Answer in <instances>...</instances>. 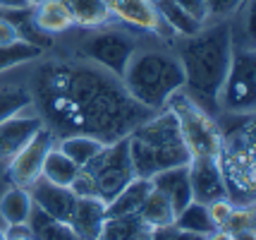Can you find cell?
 <instances>
[{
	"instance_id": "cell-31",
	"label": "cell",
	"mask_w": 256,
	"mask_h": 240,
	"mask_svg": "<svg viewBox=\"0 0 256 240\" xmlns=\"http://www.w3.org/2000/svg\"><path fill=\"white\" fill-rule=\"evenodd\" d=\"M246 0H206V10L208 17H230L244 5Z\"/></svg>"
},
{
	"instance_id": "cell-21",
	"label": "cell",
	"mask_w": 256,
	"mask_h": 240,
	"mask_svg": "<svg viewBox=\"0 0 256 240\" xmlns=\"http://www.w3.org/2000/svg\"><path fill=\"white\" fill-rule=\"evenodd\" d=\"M34 209L32 194L24 187H10L0 199V216L8 226H24Z\"/></svg>"
},
{
	"instance_id": "cell-30",
	"label": "cell",
	"mask_w": 256,
	"mask_h": 240,
	"mask_svg": "<svg viewBox=\"0 0 256 240\" xmlns=\"http://www.w3.org/2000/svg\"><path fill=\"white\" fill-rule=\"evenodd\" d=\"M206 209H208V216H211L213 226H216V228H223L225 221H228L230 214H232L234 204L228 199V197H220V199H216L211 204H206Z\"/></svg>"
},
{
	"instance_id": "cell-3",
	"label": "cell",
	"mask_w": 256,
	"mask_h": 240,
	"mask_svg": "<svg viewBox=\"0 0 256 240\" xmlns=\"http://www.w3.org/2000/svg\"><path fill=\"white\" fill-rule=\"evenodd\" d=\"M127 139L136 178H154L166 168L187 166L192 161L190 149L180 132L178 118L170 108H160L151 118H146L142 125H136L127 135Z\"/></svg>"
},
{
	"instance_id": "cell-43",
	"label": "cell",
	"mask_w": 256,
	"mask_h": 240,
	"mask_svg": "<svg viewBox=\"0 0 256 240\" xmlns=\"http://www.w3.org/2000/svg\"><path fill=\"white\" fill-rule=\"evenodd\" d=\"M0 240H8V235H5V230H0Z\"/></svg>"
},
{
	"instance_id": "cell-34",
	"label": "cell",
	"mask_w": 256,
	"mask_h": 240,
	"mask_svg": "<svg viewBox=\"0 0 256 240\" xmlns=\"http://www.w3.org/2000/svg\"><path fill=\"white\" fill-rule=\"evenodd\" d=\"M22 36L17 32V27L8 20V17H0V46H8V44H14L20 41Z\"/></svg>"
},
{
	"instance_id": "cell-39",
	"label": "cell",
	"mask_w": 256,
	"mask_h": 240,
	"mask_svg": "<svg viewBox=\"0 0 256 240\" xmlns=\"http://www.w3.org/2000/svg\"><path fill=\"white\" fill-rule=\"evenodd\" d=\"M206 240H232V233H230V230H225V228H216V230H211V233L206 235Z\"/></svg>"
},
{
	"instance_id": "cell-16",
	"label": "cell",
	"mask_w": 256,
	"mask_h": 240,
	"mask_svg": "<svg viewBox=\"0 0 256 240\" xmlns=\"http://www.w3.org/2000/svg\"><path fill=\"white\" fill-rule=\"evenodd\" d=\"M106 221V202L98 197H77L70 226L77 230L79 238L96 240Z\"/></svg>"
},
{
	"instance_id": "cell-15",
	"label": "cell",
	"mask_w": 256,
	"mask_h": 240,
	"mask_svg": "<svg viewBox=\"0 0 256 240\" xmlns=\"http://www.w3.org/2000/svg\"><path fill=\"white\" fill-rule=\"evenodd\" d=\"M151 183L156 190L166 194L170 199V204L175 209V216L184 206L190 204L192 199V185H190V168L187 166H175V168H166V171L156 173L151 178Z\"/></svg>"
},
{
	"instance_id": "cell-28",
	"label": "cell",
	"mask_w": 256,
	"mask_h": 240,
	"mask_svg": "<svg viewBox=\"0 0 256 240\" xmlns=\"http://www.w3.org/2000/svg\"><path fill=\"white\" fill-rule=\"evenodd\" d=\"M44 48L34 46L29 41H14V44H8V46H0V72L10 68H17V65H24V63H32L36 58H41Z\"/></svg>"
},
{
	"instance_id": "cell-5",
	"label": "cell",
	"mask_w": 256,
	"mask_h": 240,
	"mask_svg": "<svg viewBox=\"0 0 256 240\" xmlns=\"http://www.w3.org/2000/svg\"><path fill=\"white\" fill-rule=\"evenodd\" d=\"M120 80L134 101L154 113L166 108L175 92L184 89L180 58L170 51H136Z\"/></svg>"
},
{
	"instance_id": "cell-26",
	"label": "cell",
	"mask_w": 256,
	"mask_h": 240,
	"mask_svg": "<svg viewBox=\"0 0 256 240\" xmlns=\"http://www.w3.org/2000/svg\"><path fill=\"white\" fill-rule=\"evenodd\" d=\"M172 228L192 230V233H204V235H208L211 230H216V226H213L211 216H208L206 204H201V202H194V199H192L190 204L184 206L178 216H175Z\"/></svg>"
},
{
	"instance_id": "cell-41",
	"label": "cell",
	"mask_w": 256,
	"mask_h": 240,
	"mask_svg": "<svg viewBox=\"0 0 256 240\" xmlns=\"http://www.w3.org/2000/svg\"><path fill=\"white\" fill-rule=\"evenodd\" d=\"M232 240H256V235H254V228L237 230V233H232Z\"/></svg>"
},
{
	"instance_id": "cell-32",
	"label": "cell",
	"mask_w": 256,
	"mask_h": 240,
	"mask_svg": "<svg viewBox=\"0 0 256 240\" xmlns=\"http://www.w3.org/2000/svg\"><path fill=\"white\" fill-rule=\"evenodd\" d=\"M70 190L74 197H98L96 194V185L91 180V175L84 168H79V173L74 175V180L70 183Z\"/></svg>"
},
{
	"instance_id": "cell-12",
	"label": "cell",
	"mask_w": 256,
	"mask_h": 240,
	"mask_svg": "<svg viewBox=\"0 0 256 240\" xmlns=\"http://www.w3.org/2000/svg\"><path fill=\"white\" fill-rule=\"evenodd\" d=\"M187 168H190V185L194 202L211 204L220 197H228L223 183V171H220V159H216V156H192Z\"/></svg>"
},
{
	"instance_id": "cell-20",
	"label": "cell",
	"mask_w": 256,
	"mask_h": 240,
	"mask_svg": "<svg viewBox=\"0 0 256 240\" xmlns=\"http://www.w3.org/2000/svg\"><path fill=\"white\" fill-rule=\"evenodd\" d=\"M34 24L44 32V34H62L70 27H74L70 12L65 10V5L60 0H48V3H41L36 5L34 10Z\"/></svg>"
},
{
	"instance_id": "cell-38",
	"label": "cell",
	"mask_w": 256,
	"mask_h": 240,
	"mask_svg": "<svg viewBox=\"0 0 256 240\" xmlns=\"http://www.w3.org/2000/svg\"><path fill=\"white\" fill-rule=\"evenodd\" d=\"M26 0H0V10H26Z\"/></svg>"
},
{
	"instance_id": "cell-24",
	"label": "cell",
	"mask_w": 256,
	"mask_h": 240,
	"mask_svg": "<svg viewBox=\"0 0 256 240\" xmlns=\"http://www.w3.org/2000/svg\"><path fill=\"white\" fill-rule=\"evenodd\" d=\"M151 3H154L156 12L160 15V20H163L178 36H192L204 27V24H199L194 17H190L175 0H151Z\"/></svg>"
},
{
	"instance_id": "cell-27",
	"label": "cell",
	"mask_w": 256,
	"mask_h": 240,
	"mask_svg": "<svg viewBox=\"0 0 256 240\" xmlns=\"http://www.w3.org/2000/svg\"><path fill=\"white\" fill-rule=\"evenodd\" d=\"M29 106H34L32 92L20 84H2L0 87V123L12 115L24 113Z\"/></svg>"
},
{
	"instance_id": "cell-4",
	"label": "cell",
	"mask_w": 256,
	"mask_h": 240,
	"mask_svg": "<svg viewBox=\"0 0 256 240\" xmlns=\"http://www.w3.org/2000/svg\"><path fill=\"white\" fill-rule=\"evenodd\" d=\"M218 127L223 135L220 171L225 194L234 206H254V113H228Z\"/></svg>"
},
{
	"instance_id": "cell-25",
	"label": "cell",
	"mask_w": 256,
	"mask_h": 240,
	"mask_svg": "<svg viewBox=\"0 0 256 240\" xmlns=\"http://www.w3.org/2000/svg\"><path fill=\"white\" fill-rule=\"evenodd\" d=\"M56 147L82 168V166H86L106 144H103L100 139L91 137V135H67V137H60V142H56Z\"/></svg>"
},
{
	"instance_id": "cell-23",
	"label": "cell",
	"mask_w": 256,
	"mask_h": 240,
	"mask_svg": "<svg viewBox=\"0 0 256 240\" xmlns=\"http://www.w3.org/2000/svg\"><path fill=\"white\" fill-rule=\"evenodd\" d=\"M136 216L142 218L144 223H148L151 228H160V226H172L175 223V209H172V204H170V199L166 194L154 187L148 192V197L144 199V204H142Z\"/></svg>"
},
{
	"instance_id": "cell-13",
	"label": "cell",
	"mask_w": 256,
	"mask_h": 240,
	"mask_svg": "<svg viewBox=\"0 0 256 240\" xmlns=\"http://www.w3.org/2000/svg\"><path fill=\"white\" fill-rule=\"evenodd\" d=\"M32 194L34 206H38L41 211H46L48 216L58 218V221H65L70 223L72 211H74V202L77 197L72 194L70 187H60V185L48 183L46 178H38L32 187H26Z\"/></svg>"
},
{
	"instance_id": "cell-35",
	"label": "cell",
	"mask_w": 256,
	"mask_h": 240,
	"mask_svg": "<svg viewBox=\"0 0 256 240\" xmlns=\"http://www.w3.org/2000/svg\"><path fill=\"white\" fill-rule=\"evenodd\" d=\"M5 235H8V240H34L32 230H29L26 223H24V226H10V230H8Z\"/></svg>"
},
{
	"instance_id": "cell-40",
	"label": "cell",
	"mask_w": 256,
	"mask_h": 240,
	"mask_svg": "<svg viewBox=\"0 0 256 240\" xmlns=\"http://www.w3.org/2000/svg\"><path fill=\"white\" fill-rule=\"evenodd\" d=\"M148 235H151V226H148V223H144L142 228L134 233L132 238H127V240H148Z\"/></svg>"
},
{
	"instance_id": "cell-19",
	"label": "cell",
	"mask_w": 256,
	"mask_h": 240,
	"mask_svg": "<svg viewBox=\"0 0 256 240\" xmlns=\"http://www.w3.org/2000/svg\"><path fill=\"white\" fill-rule=\"evenodd\" d=\"M60 3L70 12L72 22L79 24V27L96 29V27H103V24H108L112 20L106 0H60Z\"/></svg>"
},
{
	"instance_id": "cell-11",
	"label": "cell",
	"mask_w": 256,
	"mask_h": 240,
	"mask_svg": "<svg viewBox=\"0 0 256 240\" xmlns=\"http://www.w3.org/2000/svg\"><path fill=\"white\" fill-rule=\"evenodd\" d=\"M106 5H108L112 17L124 24H132L136 29L151 32V34L163 36V39H175L178 36L160 20V15L156 12L151 0H106Z\"/></svg>"
},
{
	"instance_id": "cell-9",
	"label": "cell",
	"mask_w": 256,
	"mask_h": 240,
	"mask_svg": "<svg viewBox=\"0 0 256 240\" xmlns=\"http://www.w3.org/2000/svg\"><path fill=\"white\" fill-rule=\"evenodd\" d=\"M139 51L136 39L120 29H98L79 44V58L122 77L127 63Z\"/></svg>"
},
{
	"instance_id": "cell-10",
	"label": "cell",
	"mask_w": 256,
	"mask_h": 240,
	"mask_svg": "<svg viewBox=\"0 0 256 240\" xmlns=\"http://www.w3.org/2000/svg\"><path fill=\"white\" fill-rule=\"evenodd\" d=\"M53 147H56V135L44 125L10 159V171H8L10 183L14 185V187H24V190H26V187H32V185L41 178L44 159H46V154H48Z\"/></svg>"
},
{
	"instance_id": "cell-2",
	"label": "cell",
	"mask_w": 256,
	"mask_h": 240,
	"mask_svg": "<svg viewBox=\"0 0 256 240\" xmlns=\"http://www.w3.org/2000/svg\"><path fill=\"white\" fill-rule=\"evenodd\" d=\"M178 53L182 72H184V89L192 101L201 106L206 113H216L220 87L225 82L230 58H232V27L228 22L201 27L196 34L180 36Z\"/></svg>"
},
{
	"instance_id": "cell-36",
	"label": "cell",
	"mask_w": 256,
	"mask_h": 240,
	"mask_svg": "<svg viewBox=\"0 0 256 240\" xmlns=\"http://www.w3.org/2000/svg\"><path fill=\"white\" fill-rule=\"evenodd\" d=\"M172 233H175V228H172V226L151 228V235H148V240H172Z\"/></svg>"
},
{
	"instance_id": "cell-33",
	"label": "cell",
	"mask_w": 256,
	"mask_h": 240,
	"mask_svg": "<svg viewBox=\"0 0 256 240\" xmlns=\"http://www.w3.org/2000/svg\"><path fill=\"white\" fill-rule=\"evenodd\" d=\"M182 10L187 12L190 17H194L199 24H204L208 20V10H206V0H175Z\"/></svg>"
},
{
	"instance_id": "cell-42",
	"label": "cell",
	"mask_w": 256,
	"mask_h": 240,
	"mask_svg": "<svg viewBox=\"0 0 256 240\" xmlns=\"http://www.w3.org/2000/svg\"><path fill=\"white\" fill-rule=\"evenodd\" d=\"M41 3H48V0H26L29 8H36V5H41Z\"/></svg>"
},
{
	"instance_id": "cell-17",
	"label": "cell",
	"mask_w": 256,
	"mask_h": 240,
	"mask_svg": "<svg viewBox=\"0 0 256 240\" xmlns=\"http://www.w3.org/2000/svg\"><path fill=\"white\" fill-rule=\"evenodd\" d=\"M151 190H154L151 178H134L124 190H120V192L115 194L110 202L106 204V218H110V216H136Z\"/></svg>"
},
{
	"instance_id": "cell-1",
	"label": "cell",
	"mask_w": 256,
	"mask_h": 240,
	"mask_svg": "<svg viewBox=\"0 0 256 240\" xmlns=\"http://www.w3.org/2000/svg\"><path fill=\"white\" fill-rule=\"evenodd\" d=\"M38 118L56 135H91L103 144L122 139L154 111L136 103L122 80L86 60L46 63L32 80Z\"/></svg>"
},
{
	"instance_id": "cell-7",
	"label": "cell",
	"mask_w": 256,
	"mask_h": 240,
	"mask_svg": "<svg viewBox=\"0 0 256 240\" xmlns=\"http://www.w3.org/2000/svg\"><path fill=\"white\" fill-rule=\"evenodd\" d=\"M82 168L91 175V180L96 185L98 199H103L108 204L115 194L120 190H124L136 178L132 166V156H130V139L122 137L110 142V144H106Z\"/></svg>"
},
{
	"instance_id": "cell-14",
	"label": "cell",
	"mask_w": 256,
	"mask_h": 240,
	"mask_svg": "<svg viewBox=\"0 0 256 240\" xmlns=\"http://www.w3.org/2000/svg\"><path fill=\"white\" fill-rule=\"evenodd\" d=\"M44 127L38 115H12L0 123V161H10Z\"/></svg>"
},
{
	"instance_id": "cell-22",
	"label": "cell",
	"mask_w": 256,
	"mask_h": 240,
	"mask_svg": "<svg viewBox=\"0 0 256 240\" xmlns=\"http://www.w3.org/2000/svg\"><path fill=\"white\" fill-rule=\"evenodd\" d=\"M79 173V166L74 161L65 156L58 147H53L44 159V168H41V178H46L48 183L60 185V187H70V183L74 180V175Z\"/></svg>"
},
{
	"instance_id": "cell-8",
	"label": "cell",
	"mask_w": 256,
	"mask_h": 240,
	"mask_svg": "<svg viewBox=\"0 0 256 240\" xmlns=\"http://www.w3.org/2000/svg\"><path fill=\"white\" fill-rule=\"evenodd\" d=\"M256 106V56L254 48H232L230 68L220 87L218 108L225 113H254Z\"/></svg>"
},
{
	"instance_id": "cell-37",
	"label": "cell",
	"mask_w": 256,
	"mask_h": 240,
	"mask_svg": "<svg viewBox=\"0 0 256 240\" xmlns=\"http://www.w3.org/2000/svg\"><path fill=\"white\" fill-rule=\"evenodd\" d=\"M172 240H206L204 233H192V230H178L172 233Z\"/></svg>"
},
{
	"instance_id": "cell-6",
	"label": "cell",
	"mask_w": 256,
	"mask_h": 240,
	"mask_svg": "<svg viewBox=\"0 0 256 240\" xmlns=\"http://www.w3.org/2000/svg\"><path fill=\"white\" fill-rule=\"evenodd\" d=\"M166 108H170L178 118L182 139H184L192 156H216V159H220L223 135H220L218 123L211 118V113H206L201 106H196L182 89L168 99Z\"/></svg>"
},
{
	"instance_id": "cell-29",
	"label": "cell",
	"mask_w": 256,
	"mask_h": 240,
	"mask_svg": "<svg viewBox=\"0 0 256 240\" xmlns=\"http://www.w3.org/2000/svg\"><path fill=\"white\" fill-rule=\"evenodd\" d=\"M223 228L230 230V233H237V230H244V228H254V206H234Z\"/></svg>"
},
{
	"instance_id": "cell-18",
	"label": "cell",
	"mask_w": 256,
	"mask_h": 240,
	"mask_svg": "<svg viewBox=\"0 0 256 240\" xmlns=\"http://www.w3.org/2000/svg\"><path fill=\"white\" fill-rule=\"evenodd\" d=\"M26 226L32 230L34 240H84L77 235V230L72 228L65 221H58V218L48 216L46 211H41L38 206H34Z\"/></svg>"
}]
</instances>
